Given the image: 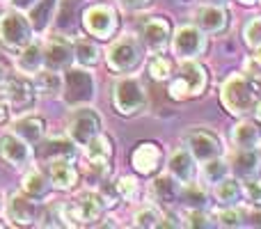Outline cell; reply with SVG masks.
Listing matches in <instances>:
<instances>
[{
  "instance_id": "obj_1",
  "label": "cell",
  "mask_w": 261,
  "mask_h": 229,
  "mask_svg": "<svg viewBox=\"0 0 261 229\" xmlns=\"http://www.w3.org/2000/svg\"><path fill=\"white\" fill-rule=\"evenodd\" d=\"M261 99L259 85L245 73H234L220 87V101L225 110L234 117H248Z\"/></svg>"
},
{
  "instance_id": "obj_2",
  "label": "cell",
  "mask_w": 261,
  "mask_h": 229,
  "mask_svg": "<svg viewBox=\"0 0 261 229\" xmlns=\"http://www.w3.org/2000/svg\"><path fill=\"white\" fill-rule=\"evenodd\" d=\"M208 85L206 69L197 62V60H184L179 71L170 76V85H167V94L174 101H188L197 99L204 94Z\"/></svg>"
},
{
  "instance_id": "obj_3",
  "label": "cell",
  "mask_w": 261,
  "mask_h": 229,
  "mask_svg": "<svg viewBox=\"0 0 261 229\" xmlns=\"http://www.w3.org/2000/svg\"><path fill=\"white\" fill-rule=\"evenodd\" d=\"M110 101L117 115L122 117H133L140 115L147 108V92H144L142 83L133 76H124L113 83L110 90Z\"/></svg>"
},
{
  "instance_id": "obj_4",
  "label": "cell",
  "mask_w": 261,
  "mask_h": 229,
  "mask_svg": "<svg viewBox=\"0 0 261 229\" xmlns=\"http://www.w3.org/2000/svg\"><path fill=\"white\" fill-rule=\"evenodd\" d=\"M144 60V44L142 39L133 35L119 37L117 41H113L106 53V64L110 71L115 73H130L142 64Z\"/></svg>"
},
{
  "instance_id": "obj_5",
  "label": "cell",
  "mask_w": 261,
  "mask_h": 229,
  "mask_svg": "<svg viewBox=\"0 0 261 229\" xmlns=\"http://www.w3.org/2000/svg\"><path fill=\"white\" fill-rule=\"evenodd\" d=\"M62 99L67 108L90 106L94 99V78L87 71V67H69L62 76Z\"/></svg>"
},
{
  "instance_id": "obj_6",
  "label": "cell",
  "mask_w": 261,
  "mask_h": 229,
  "mask_svg": "<svg viewBox=\"0 0 261 229\" xmlns=\"http://www.w3.org/2000/svg\"><path fill=\"white\" fill-rule=\"evenodd\" d=\"M35 39V28L30 18L18 9L0 14V44L9 50H21Z\"/></svg>"
},
{
  "instance_id": "obj_7",
  "label": "cell",
  "mask_w": 261,
  "mask_h": 229,
  "mask_svg": "<svg viewBox=\"0 0 261 229\" xmlns=\"http://www.w3.org/2000/svg\"><path fill=\"white\" fill-rule=\"evenodd\" d=\"M81 26L90 37L106 41L110 37H115V32H117V12L110 5H103V3L92 5V7H87L83 12Z\"/></svg>"
},
{
  "instance_id": "obj_8",
  "label": "cell",
  "mask_w": 261,
  "mask_h": 229,
  "mask_svg": "<svg viewBox=\"0 0 261 229\" xmlns=\"http://www.w3.org/2000/svg\"><path fill=\"white\" fill-rule=\"evenodd\" d=\"M172 53L179 60H197L206 50V35L197 26H179L170 37Z\"/></svg>"
},
{
  "instance_id": "obj_9",
  "label": "cell",
  "mask_w": 261,
  "mask_h": 229,
  "mask_svg": "<svg viewBox=\"0 0 261 229\" xmlns=\"http://www.w3.org/2000/svg\"><path fill=\"white\" fill-rule=\"evenodd\" d=\"M83 156H85L90 170L96 174V179L103 181L110 174V158H113V142L108 135L99 133L90 140L87 144H83Z\"/></svg>"
},
{
  "instance_id": "obj_10",
  "label": "cell",
  "mask_w": 261,
  "mask_h": 229,
  "mask_svg": "<svg viewBox=\"0 0 261 229\" xmlns=\"http://www.w3.org/2000/svg\"><path fill=\"white\" fill-rule=\"evenodd\" d=\"M67 133L76 144H87L94 135L101 133V117L90 106H78L73 108V115L69 119Z\"/></svg>"
},
{
  "instance_id": "obj_11",
  "label": "cell",
  "mask_w": 261,
  "mask_h": 229,
  "mask_svg": "<svg viewBox=\"0 0 261 229\" xmlns=\"http://www.w3.org/2000/svg\"><path fill=\"white\" fill-rule=\"evenodd\" d=\"M35 87L32 81H28V76H5L0 78V99L12 108H25L32 106L35 101Z\"/></svg>"
},
{
  "instance_id": "obj_12",
  "label": "cell",
  "mask_w": 261,
  "mask_h": 229,
  "mask_svg": "<svg viewBox=\"0 0 261 229\" xmlns=\"http://www.w3.org/2000/svg\"><path fill=\"white\" fill-rule=\"evenodd\" d=\"M76 62V53H73V44L67 37L58 35L50 37L44 46V67L53 69V71H67L69 67H73Z\"/></svg>"
},
{
  "instance_id": "obj_13",
  "label": "cell",
  "mask_w": 261,
  "mask_h": 229,
  "mask_svg": "<svg viewBox=\"0 0 261 229\" xmlns=\"http://www.w3.org/2000/svg\"><path fill=\"white\" fill-rule=\"evenodd\" d=\"M186 149H188L195 156V161H199V163L211 161V158L222 154V144H220V140H218V135L206 129L190 131V133L186 135Z\"/></svg>"
},
{
  "instance_id": "obj_14",
  "label": "cell",
  "mask_w": 261,
  "mask_h": 229,
  "mask_svg": "<svg viewBox=\"0 0 261 229\" xmlns=\"http://www.w3.org/2000/svg\"><path fill=\"white\" fill-rule=\"evenodd\" d=\"M0 161L7 165L16 167H28L32 163V144L18 138L16 133H7L0 138Z\"/></svg>"
},
{
  "instance_id": "obj_15",
  "label": "cell",
  "mask_w": 261,
  "mask_h": 229,
  "mask_svg": "<svg viewBox=\"0 0 261 229\" xmlns=\"http://www.w3.org/2000/svg\"><path fill=\"white\" fill-rule=\"evenodd\" d=\"M5 216L16 227H32L37 220V202L25 197L21 190L12 193L7 197V204H5Z\"/></svg>"
},
{
  "instance_id": "obj_16",
  "label": "cell",
  "mask_w": 261,
  "mask_h": 229,
  "mask_svg": "<svg viewBox=\"0 0 261 229\" xmlns=\"http://www.w3.org/2000/svg\"><path fill=\"white\" fill-rule=\"evenodd\" d=\"M172 26L163 16H151L142 23V44L153 53H163L170 44Z\"/></svg>"
},
{
  "instance_id": "obj_17",
  "label": "cell",
  "mask_w": 261,
  "mask_h": 229,
  "mask_svg": "<svg viewBox=\"0 0 261 229\" xmlns=\"http://www.w3.org/2000/svg\"><path fill=\"white\" fill-rule=\"evenodd\" d=\"M163 163V149L156 142H140L130 154V165L138 174L151 176Z\"/></svg>"
},
{
  "instance_id": "obj_18",
  "label": "cell",
  "mask_w": 261,
  "mask_h": 229,
  "mask_svg": "<svg viewBox=\"0 0 261 229\" xmlns=\"http://www.w3.org/2000/svg\"><path fill=\"white\" fill-rule=\"evenodd\" d=\"M195 18H197L195 26H197L204 35H218V32H222L227 28V23H229V14H227V9L222 7V5H211V3H206L204 7H199Z\"/></svg>"
},
{
  "instance_id": "obj_19",
  "label": "cell",
  "mask_w": 261,
  "mask_h": 229,
  "mask_svg": "<svg viewBox=\"0 0 261 229\" xmlns=\"http://www.w3.org/2000/svg\"><path fill=\"white\" fill-rule=\"evenodd\" d=\"M167 170H170V174L174 176L179 184H188V181H195L197 161H195V156L188 149H176V151H172L170 158H167Z\"/></svg>"
},
{
  "instance_id": "obj_20",
  "label": "cell",
  "mask_w": 261,
  "mask_h": 229,
  "mask_svg": "<svg viewBox=\"0 0 261 229\" xmlns=\"http://www.w3.org/2000/svg\"><path fill=\"white\" fill-rule=\"evenodd\" d=\"M78 144L71 138H48L39 144V158L53 163V161H73L78 154Z\"/></svg>"
},
{
  "instance_id": "obj_21",
  "label": "cell",
  "mask_w": 261,
  "mask_h": 229,
  "mask_svg": "<svg viewBox=\"0 0 261 229\" xmlns=\"http://www.w3.org/2000/svg\"><path fill=\"white\" fill-rule=\"evenodd\" d=\"M50 190H53V184H50V179L44 174V172L30 170L28 174H23L21 193L25 195V197H30L32 202H44V199L50 195Z\"/></svg>"
},
{
  "instance_id": "obj_22",
  "label": "cell",
  "mask_w": 261,
  "mask_h": 229,
  "mask_svg": "<svg viewBox=\"0 0 261 229\" xmlns=\"http://www.w3.org/2000/svg\"><path fill=\"white\" fill-rule=\"evenodd\" d=\"M48 179L55 190H73L78 184V170L73 161H53L48 167Z\"/></svg>"
},
{
  "instance_id": "obj_23",
  "label": "cell",
  "mask_w": 261,
  "mask_h": 229,
  "mask_svg": "<svg viewBox=\"0 0 261 229\" xmlns=\"http://www.w3.org/2000/svg\"><path fill=\"white\" fill-rule=\"evenodd\" d=\"M73 202H76L78 211H81L83 225H90V222L101 220V216H103V211H106V204L96 190H85V193H81Z\"/></svg>"
},
{
  "instance_id": "obj_24",
  "label": "cell",
  "mask_w": 261,
  "mask_h": 229,
  "mask_svg": "<svg viewBox=\"0 0 261 229\" xmlns=\"http://www.w3.org/2000/svg\"><path fill=\"white\" fill-rule=\"evenodd\" d=\"M261 167V158L254 149H239V151L231 156V170H234L236 179H252L257 176Z\"/></svg>"
},
{
  "instance_id": "obj_25",
  "label": "cell",
  "mask_w": 261,
  "mask_h": 229,
  "mask_svg": "<svg viewBox=\"0 0 261 229\" xmlns=\"http://www.w3.org/2000/svg\"><path fill=\"white\" fill-rule=\"evenodd\" d=\"M32 87H35V94L46 96V99H53L62 92V73L53 71V69H39L32 78Z\"/></svg>"
},
{
  "instance_id": "obj_26",
  "label": "cell",
  "mask_w": 261,
  "mask_h": 229,
  "mask_svg": "<svg viewBox=\"0 0 261 229\" xmlns=\"http://www.w3.org/2000/svg\"><path fill=\"white\" fill-rule=\"evenodd\" d=\"M16 69L23 76H35L39 69H44V48L39 44H35V41H30L25 48L18 50Z\"/></svg>"
},
{
  "instance_id": "obj_27",
  "label": "cell",
  "mask_w": 261,
  "mask_h": 229,
  "mask_svg": "<svg viewBox=\"0 0 261 229\" xmlns=\"http://www.w3.org/2000/svg\"><path fill=\"white\" fill-rule=\"evenodd\" d=\"M14 133H16L18 138H23L25 142L37 144V142H41L46 135V121L41 119V117L25 115L14 121Z\"/></svg>"
},
{
  "instance_id": "obj_28",
  "label": "cell",
  "mask_w": 261,
  "mask_h": 229,
  "mask_svg": "<svg viewBox=\"0 0 261 229\" xmlns=\"http://www.w3.org/2000/svg\"><path fill=\"white\" fill-rule=\"evenodd\" d=\"M231 142L236 149H257L261 144V129L254 121L241 119L231 131Z\"/></svg>"
},
{
  "instance_id": "obj_29",
  "label": "cell",
  "mask_w": 261,
  "mask_h": 229,
  "mask_svg": "<svg viewBox=\"0 0 261 229\" xmlns=\"http://www.w3.org/2000/svg\"><path fill=\"white\" fill-rule=\"evenodd\" d=\"M58 3L60 0H37L32 5V9L28 12V18H30L35 32H41L50 26L55 16H58Z\"/></svg>"
},
{
  "instance_id": "obj_30",
  "label": "cell",
  "mask_w": 261,
  "mask_h": 229,
  "mask_svg": "<svg viewBox=\"0 0 261 229\" xmlns=\"http://www.w3.org/2000/svg\"><path fill=\"white\" fill-rule=\"evenodd\" d=\"M213 195H216V199L222 207H236L241 202V197H243V186H241V181L236 176L227 174L225 179L213 186Z\"/></svg>"
},
{
  "instance_id": "obj_31",
  "label": "cell",
  "mask_w": 261,
  "mask_h": 229,
  "mask_svg": "<svg viewBox=\"0 0 261 229\" xmlns=\"http://www.w3.org/2000/svg\"><path fill=\"white\" fill-rule=\"evenodd\" d=\"M179 190H181V184L172 174L156 176V181L151 184V195L156 197V202H161V204H172L179 197Z\"/></svg>"
},
{
  "instance_id": "obj_32",
  "label": "cell",
  "mask_w": 261,
  "mask_h": 229,
  "mask_svg": "<svg viewBox=\"0 0 261 229\" xmlns=\"http://www.w3.org/2000/svg\"><path fill=\"white\" fill-rule=\"evenodd\" d=\"M179 197H181V202H184L188 209H206V204H208L206 186L195 184V181H188V184H181Z\"/></svg>"
},
{
  "instance_id": "obj_33",
  "label": "cell",
  "mask_w": 261,
  "mask_h": 229,
  "mask_svg": "<svg viewBox=\"0 0 261 229\" xmlns=\"http://www.w3.org/2000/svg\"><path fill=\"white\" fill-rule=\"evenodd\" d=\"M227 174H229V165H227V161H222L220 156L211 158V161H204V165H202V181L206 186H216L218 181H222Z\"/></svg>"
},
{
  "instance_id": "obj_34",
  "label": "cell",
  "mask_w": 261,
  "mask_h": 229,
  "mask_svg": "<svg viewBox=\"0 0 261 229\" xmlns=\"http://www.w3.org/2000/svg\"><path fill=\"white\" fill-rule=\"evenodd\" d=\"M73 53H76V62L83 64V67H94V64L101 62V48L99 44L90 39H81L76 46H73Z\"/></svg>"
},
{
  "instance_id": "obj_35",
  "label": "cell",
  "mask_w": 261,
  "mask_h": 229,
  "mask_svg": "<svg viewBox=\"0 0 261 229\" xmlns=\"http://www.w3.org/2000/svg\"><path fill=\"white\" fill-rule=\"evenodd\" d=\"M216 225L220 227H229V229H236V227H243L245 225V213L236 207H222L220 211L216 213Z\"/></svg>"
},
{
  "instance_id": "obj_36",
  "label": "cell",
  "mask_w": 261,
  "mask_h": 229,
  "mask_svg": "<svg viewBox=\"0 0 261 229\" xmlns=\"http://www.w3.org/2000/svg\"><path fill=\"white\" fill-rule=\"evenodd\" d=\"M161 220H163V211L149 204V207H142L138 213H135L133 225L135 227H142V229H153V227L161 225Z\"/></svg>"
},
{
  "instance_id": "obj_37",
  "label": "cell",
  "mask_w": 261,
  "mask_h": 229,
  "mask_svg": "<svg viewBox=\"0 0 261 229\" xmlns=\"http://www.w3.org/2000/svg\"><path fill=\"white\" fill-rule=\"evenodd\" d=\"M149 76L153 81H170L172 76V60L170 58H163V55H153L149 60Z\"/></svg>"
},
{
  "instance_id": "obj_38",
  "label": "cell",
  "mask_w": 261,
  "mask_h": 229,
  "mask_svg": "<svg viewBox=\"0 0 261 229\" xmlns=\"http://www.w3.org/2000/svg\"><path fill=\"white\" fill-rule=\"evenodd\" d=\"M115 190H117L119 199L133 202V199H138V195H140V184L135 176H119V179L115 181Z\"/></svg>"
},
{
  "instance_id": "obj_39",
  "label": "cell",
  "mask_w": 261,
  "mask_h": 229,
  "mask_svg": "<svg viewBox=\"0 0 261 229\" xmlns=\"http://www.w3.org/2000/svg\"><path fill=\"white\" fill-rule=\"evenodd\" d=\"M78 3H81V0H62V3H58V9H62V12H60V28H62L64 32H69V30H76V28L73 26H78V21L76 18H69L71 16L73 12H81V9H78Z\"/></svg>"
},
{
  "instance_id": "obj_40",
  "label": "cell",
  "mask_w": 261,
  "mask_h": 229,
  "mask_svg": "<svg viewBox=\"0 0 261 229\" xmlns=\"http://www.w3.org/2000/svg\"><path fill=\"white\" fill-rule=\"evenodd\" d=\"M243 39L250 48H259L261 46V16H252L243 28Z\"/></svg>"
},
{
  "instance_id": "obj_41",
  "label": "cell",
  "mask_w": 261,
  "mask_h": 229,
  "mask_svg": "<svg viewBox=\"0 0 261 229\" xmlns=\"http://www.w3.org/2000/svg\"><path fill=\"white\" fill-rule=\"evenodd\" d=\"M243 195H245V202L250 204L252 209L261 211V179H248V184L243 186Z\"/></svg>"
},
{
  "instance_id": "obj_42",
  "label": "cell",
  "mask_w": 261,
  "mask_h": 229,
  "mask_svg": "<svg viewBox=\"0 0 261 229\" xmlns=\"http://www.w3.org/2000/svg\"><path fill=\"white\" fill-rule=\"evenodd\" d=\"M184 225L188 227H213V218L206 213V209H188Z\"/></svg>"
},
{
  "instance_id": "obj_43",
  "label": "cell",
  "mask_w": 261,
  "mask_h": 229,
  "mask_svg": "<svg viewBox=\"0 0 261 229\" xmlns=\"http://www.w3.org/2000/svg\"><path fill=\"white\" fill-rule=\"evenodd\" d=\"M119 3H122V7L138 12V9H147L151 5V0H119Z\"/></svg>"
},
{
  "instance_id": "obj_44",
  "label": "cell",
  "mask_w": 261,
  "mask_h": 229,
  "mask_svg": "<svg viewBox=\"0 0 261 229\" xmlns=\"http://www.w3.org/2000/svg\"><path fill=\"white\" fill-rule=\"evenodd\" d=\"M12 3V9H18V12H30L32 5L37 3V0H9Z\"/></svg>"
},
{
  "instance_id": "obj_45",
  "label": "cell",
  "mask_w": 261,
  "mask_h": 229,
  "mask_svg": "<svg viewBox=\"0 0 261 229\" xmlns=\"http://www.w3.org/2000/svg\"><path fill=\"white\" fill-rule=\"evenodd\" d=\"M7 115H9V106L5 104L3 99H0V124H3V121L7 119Z\"/></svg>"
},
{
  "instance_id": "obj_46",
  "label": "cell",
  "mask_w": 261,
  "mask_h": 229,
  "mask_svg": "<svg viewBox=\"0 0 261 229\" xmlns=\"http://www.w3.org/2000/svg\"><path fill=\"white\" fill-rule=\"evenodd\" d=\"M252 58H254V62H257L259 67H261V46H259V48H254V55H252Z\"/></svg>"
},
{
  "instance_id": "obj_47",
  "label": "cell",
  "mask_w": 261,
  "mask_h": 229,
  "mask_svg": "<svg viewBox=\"0 0 261 229\" xmlns=\"http://www.w3.org/2000/svg\"><path fill=\"white\" fill-rule=\"evenodd\" d=\"M252 113H254V115H257V119L261 121V99L257 101V106H254V110H252Z\"/></svg>"
},
{
  "instance_id": "obj_48",
  "label": "cell",
  "mask_w": 261,
  "mask_h": 229,
  "mask_svg": "<svg viewBox=\"0 0 261 229\" xmlns=\"http://www.w3.org/2000/svg\"><path fill=\"white\" fill-rule=\"evenodd\" d=\"M206 3H211V5H225L227 0H206Z\"/></svg>"
},
{
  "instance_id": "obj_49",
  "label": "cell",
  "mask_w": 261,
  "mask_h": 229,
  "mask_svg": "<svg viewBox=\"0 0 261 229\" xmlns=\"http://www.w3.org/2000/svg\"><path fill=\"white\" fill-rule=\"evenodd\" d=\"M239 3H243V5H254L257 0H239Z\"/></svg>"
},
{
  "instance_id": "obj_50",
  "label": "cell",
  "mask_w": 261,
  "mask_h": 229,
  "mask_svg": "<svg viewBox=\"0 0 261 229\" xmlns=\"http://www.w3.org/2000/svg\"><path fill=\"white\" fill-rule=\"evenodd\" d=\"M0 78H3V69H0Z\"/></svg>"
}]
</instances>
